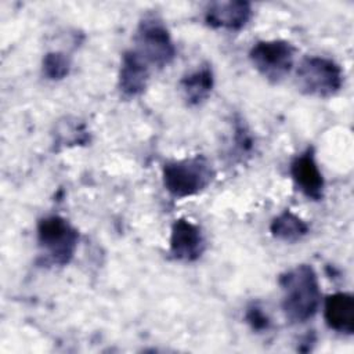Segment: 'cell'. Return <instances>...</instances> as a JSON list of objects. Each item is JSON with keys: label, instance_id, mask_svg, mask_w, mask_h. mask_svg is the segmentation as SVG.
Here are the masks:
<instances>
[{"label": "cell", "instance_id": "obj_1", "mask_svg": "<svg viewBox=\"0 0 354 354\" xmlns=\"http://www.w3.org/2000/svg\"><path fill=\"white\" fill-rule=\"evenodd\" d=\"M281 307L290 324L311 319L321 306V288L315 270L310 264H297L279 275Z\"/></svg>", "mask_w": 354, "mask_h": 354}, {"label": "cell", "instance_id": "obj_2", "mask_svg": "<svg viewBox=\"0 0 354 354\" xmlns=\"http://www.w3.org/2000/svg\"><path fill=\"white\" fill-rule=\"evenodd\" d=\"M213 178L214 170L205 155L169 160L162 166L163 187L176 199L201 194L210 185Z\"/></svg>", "mask_w": 354, "mask_h": 354}, {"label": "cell", "instance_id": "obj_3", "mask_svg": "<svg viewBox=\"0 0 354 354\" xmlns=\"http://www.w3.org/2000/svg\"><path fill=\"white\" fill-rule=\"evenodd\" d=\"M133 50L151 66L162 69L173 62L177 54L171 35L156 14H145L136 29Z\"/></svg>", "mask_w": 354, "mask_h": 354}, {"label": "cell", "instance_id": "obj_4", "mask_svg": "<svg viewBox=\"0 0 354 354\" xmlns=\"http://www.w3.org/2000/svg\"><path fill=\"white\" fill-rule=\"evenodd\" d=\"M297 88L310 97L329 98L336 95L344 83L342 66L324 55H307L301 58L296 69Z\"/></svg>", "mask_w": 354, "mask_h": 354}, {"label": "cell", "instance_id": "obj_5", "mask_svg": "<svg viewBox=\"0 0 354 354\" xmlns=\"http://www.w3.org/2000/svg\"><path fill=\"white\" fill-rule=\"evenodd\" d=\"M36 236L41 253L51 264L71 263L77 249L79 232L69 220L58 214L44 216L37 221Z\"/></svg>", "mask_w": 354, "mask_h": 354}, {"label": "cell", "instance_id": "obj_6", "mask_svg": "<svg viewBox=\"0 0 354 354\" xmlns=\"http://www.w3.org/2000/svg\"><path fill=\"white\" fill-rule=\"evenodd\" d=\"M296 51V47L288 40H259L249 50V59L259 75L277 84L292 72Z\"/></svg>", "mask_w": 354, "mask_h": 354}, {"label": "cell", "instance_id": "obj_7", "mask_svg": "<svg viewBox=\"0 0 354 354\" xmlns=\"http://www.w3.org/2000/svg\"><path fill=\"white\" fill-rule=\"evenodd\" d=\"M205 249V235L198 224L184 217L174 220L169 239V252L174 260L194 263L202 257Z\"/></svg>", "mask_w": 354, "mask_h": 354}, {"label": "cell", "instance_id": "obj_8", "mask_svg": "<svg viewBox=\"0 0 354 354\" xmlns=\"http://www.w3.org/2000/svg\"><path fill=\"white\" fill-rule=\"evenodd\" d=\"M295 187L310 201H321L325 194V180L317 163L313 147L296 155L289 166Z\"/></svg>", "mask_w": 354, "mask_h": 354}, {"label": "cell", "instance_id": "obj_9", "mask_svg": "<svg viewBox=\"0 0 354 354\" xmlns=\"http://www.w3.org/2000/svg\"><path fill=\"white\" fill-rule=\"evenodd\" d=\"M151 66L133 50L123 53L118 73V88L124 98H136L148 87Z\"/></svg>", "mask_w": 354, "mask_h": 354}, {"label": "cell", "instance_id": "obj_10", "mask_svg": "<svg viewBox=\"0 0 354 354\" xmlns=\"http://www.w3.org/2000/svg\"><path fill=\"white\" fill-rule=\"evenodd\" d=\"M252 4L249 1H213L205 10V22L213 29L241 30L252 18Z\"/></svg>", "mask_w": 354, "mask_h": 354}, {"label": "cell", "instance_id": "obj_11", "mask_svg": "<svg viewBox=\"0 0 354 354\" xmlns=\"http://www.w3.org/2000/svg\"><path fill=\"white\" fill-rule=\"evenodd\" d=\"M324 319L329 329L342 333H354V296L347 292H336L324 300Z\"/></svg>", "mask_w": 354, "mask_h": 354}, {"label": "cell", "instance_id": "obj_12", "mask_svg": "<svg viewBox=\"0 0 354 354\" xmlns=\"http://www.w3.org/2000/svg\"><path fill=\"white\" fill-rule=\"evenodd\" d=\"M214 87V72L212 65L203 62L194 71L185 73L180 80V91L189 106H198L206 102Z\"/></svg>", "mask_w": 354, "mask_h": 354}, {"label": "cell", "instance_id": "obj_13", "mask_svg": "<svg viewBox=\"0 0 354 354\" xmlns=\"http://www.w3.org/2000/svg\"><path fill=\"white\" fill-rule=\"evenodd\" d=\"M271 235L285 243L300 242L310 232V225L290 210H283L275 216L270 224Z\"/></svg>", "mask_w": 354, "mask_h": 354}, {"label": "cell", "instance_id": "obj_14", "mask_svg": "<svg viewBox=\"0 0 354 354\" xmlns=\"http://www.w3.org/2000/svg\"><path fill=\"white\" fill-rule=\"evenodd\" d=\"M71 58L62 51H50L41 59V73L48 80H62L71 72Z\"/></svg>", "mask_w": 354, "mask_h": 354}, {"label": "cell", "instance_id": "obj_15", "mask_svg": "<svg viewBox=\"0 0 354 354\" xmlns=\"http://www.w3.org/2000/svg\"><path fill=\"white\" fill-rule=\"evenodd\" d=\"M57 131L68 133V134H55V144L57 145H79L86 144L88 141V134L84 124L76 119L71 120L69 118L65 122H61L57 127Z\"/></svg>", "mask_w": 354, "mask_h": 354}, {"label": "cell", "instance_id": "obj_16", "mask_svg": "<svg viewBox=\"0 0 354 354\" xmlns=\"http://www.w3.org/2000/svg\"><path fill=\"white\" fill-rule=\"evenodd\" d=\"M245 319L246 322L249 324V326L256 330V332H264L270 328V318L268 315L263 311V308L257 304H250L248 308H246V313H245Z\"/></svg>", "mask_w": 354, "mask_h": 354}]
</instances>
